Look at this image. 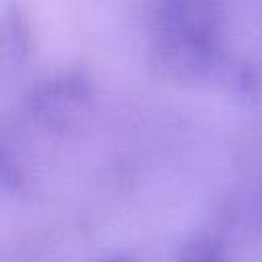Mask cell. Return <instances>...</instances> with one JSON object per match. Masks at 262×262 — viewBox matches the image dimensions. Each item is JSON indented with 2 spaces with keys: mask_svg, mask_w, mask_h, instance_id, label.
<instances>
[{
  "mask_svg": "<svg viewBox=\"0 0 262 262\" xmlns=\"http://www.w3.org/2000/svg\"><path fill=\"white\" fill-rule=\"evenodd\" d=\"M158 31L174 66L246 80L262 70V0H162Z\"/></svg>",
  "mask_w": 262,
  "mask_h": 262,
  "instance_id": "1",
  "label": "cell"
}]
</instances>
